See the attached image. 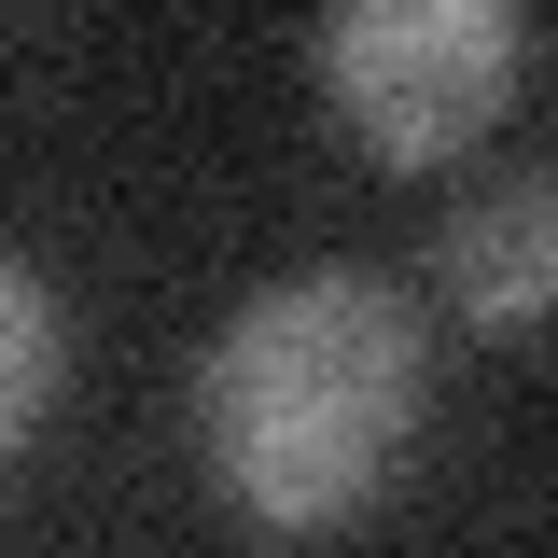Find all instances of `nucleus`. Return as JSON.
Masks as SVG:
<instances>
[{
  "instance_id": "obj_4",
  "label": "nucleus",
  "mask_w": 558,
  "mask_h": 558,
  "mask_svg": "<svg viewBox=\"0 0 558 558\" xmlns=\"http://www.w3.org/2000/svg\"><path fill=\"white\" fill-rule=\"evenodd\" d=\"M57 377H70V307H57V279H43V266L0 252V461L43 433Z\"/></svg>"
},
{
  "instance_id": "obj_2",
  "label": "nucleus",
  "mask_w": 558,
  "mask_h": 558,
  "mask_svg": "<svg viewBox=\"0 0 558 558\" xmlns=\"http://www.w3.org/2000/svg\"><path fill=\"white\" fill-rule=\"evenodd\" d=\"M307 70L363 168H447L517 112L531 0H322Z\"/></svg>"
},
{
  "instance_id": "obj_3",
  "label": "nucleus",
  "mask_w": 558,
  "mask_h": 558,
  "mask_svg": "<svg viewBox=\"0 0 558 558\" xmlns=\"http://www.w3.org/2000/svg\"><path fill=\"white\" fill-rule=\"evenodd\" d=\"M433 279H447V307H461L475 336H531V322H558V182H545V168L475 182V196L447 209Z\"/></svg>"
},
{
  "instance_id": "obj_1",
  "label": "nucleus",
  "mask_w": 558,
  "mask_h": 558,
  "mask_svg": "<svg viewBox=\"0 0 558 558\" xmlns=\"http://www.w3.org/2000/svg\"><path fill=\"white\" fill-rule=\"evenodd\" d=\"M433 405L418 293L377 266H293L196 349V461L252 531H349L405 475Z\"/></svg>"
}]
</instances>
